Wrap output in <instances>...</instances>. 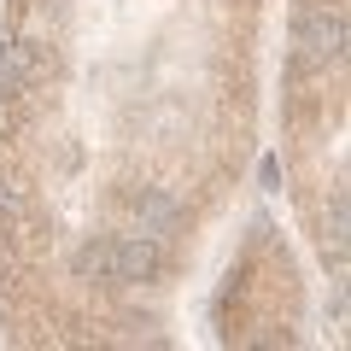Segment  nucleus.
Instances as JSON below:
<instances>
[{
	"mask_svg": "<svg viewBox=\"0 0 351 351\" xmlns=\"http://www.w3.org/2000/svg\"><path fill=\"white\" fill-rule=\"evenodd\" d=\"M293 47H299V71L346 64V12H334V6H299Z\"/></svg>",
	"mask_w": 351,
	"mask_h": 351,
	"instance_id": "f257e3e1",
	"label": "nucleus"
},
{
	"mask_svg": "<svg viewBox=\"0 0 351 351\" xmlns=\"http://www.w3.org/2000/svg\"><path fill=\"white\" fill-rule=\"evenodd\" d=\"M47 64H53V53H47L41 36H24V41H12V47H0V94L18 100L36 76H47Z\"/></svg>",
	"mask_w": 351,
	"mask_h": 351,
	"instance_id": "f03ea898",
	"label": "nucleus"
},
{
	"mask_svg": "<svg viewBox=\"0 0 351 351\" xmlns=\"http://www.w3.org/2000/svg\"><path fill=\"white\" fill-rule=\"evenodd\" d=\"M164 269V246L158 234H123L117 240V258H112V281H129V287H141V281H152Z\"/></svg>",
	"mask_w": 351,
	"mask_h": 351,
	"instance_id": "7ed1b4c3",
	"label": "nucleus"
},
{
	"mask_svg": "<svg viewBox=\"0 0 351 351\" xmlns=\"http://www.w3.org/2000/svg\"><path fill=\"white\" fill-rule=\"evenodd\" d=\"M135 211H141V228H147V234H170V228L182 223V205H176L170 193H158V188L135 193Z\"/></svg>",
	"mask_w": 351,
	"mask_h": 351,
	"instance_id": "20e7f679",
	"label": "nucleus"
},
{
	"mask_svg": "<svg viewBox=\"0 0 351 351\" xmlns=\"http://www.w3.org/2000/svg\"><path fill=\"white\" fill-rule=\"evenodd\" d=\"M112 258H117V240H82V246H76V258H71V269L82 281H112Z\"/></svg>",
	"mask_w": 351,
	"mask_h": 351,
	"instance_id": "39448f33",
	"label": "nucleus"
},
{
	"mask_svg": "<svg viewBox=\"0 0 351 351\" xmlns=\"http://www.w3.org/2000/svg\"><path fill=\"white\" fill-rule=\"evenodd\" d=\"M18 205H24V193H18L12 182L0 176V223H6V217H18Z\"/></svg>",
	"mask_w": 351,
	"mask_h": 351,
	"instance_id": "423d86ee",
	"label": "nucleus"
},
{
	"mask_svg": "<svg viewBox=\"0 0 351 351\" xmlns=\"http://www.w3.org/2000/svg\"><path fill=\"white\" fill-rule=\"evenodd\" d=\"M258 182H263V188H281V164L263 158V164H258Z\"/></svg>",
	"mask_w": 351,
	"mask_h": 351,
	"instance_id": "0eeeda50",
	"label": "nucleus"
},
{
	"mask_svg": "<svg viewBox=\"0 0 351 351\" xmlns=\"http://www.w3.org/2000/svg\"><path fill=\"white\" fill-rule=\"evenodd\" d=\"M6 269H12V252H6V240H0V276H6Z\"/></svg>",
	"mask_w": 351,
	"mask_h": 351,
	"instance_id": "6e6552de",
	"label": "nucleus"
}]
</instances>
